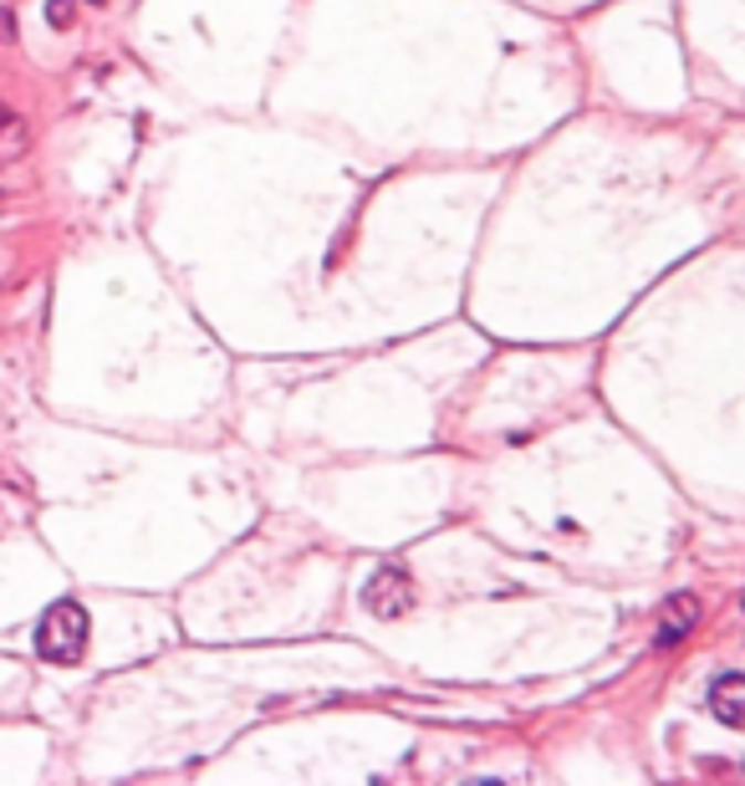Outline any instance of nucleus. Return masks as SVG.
Listing matches in <instances>:
<instances>
[{"label": "nucleus", "mask_w": 745, "mask_h": 786, "mask_svg": "<svg viewBox=\"0 0 745 786\" xmlns=\"http://www.w3.org/2000/svg\"><path fill=\"white\" fill-rule=\"evenodd\" d=\"M36 653L46 664L56 669H72L82 664V653H87V614H82V602L62 598L52 602L36 623Z\"/></svg>", "instance_id": "1"}, {"label": "nucleus", "mask_w": 745, "mask_h": 786, "mask_svg": "<svg viewBox=\"0 0 745 786\" xmlns=\"http://www.w3.org/2000/svg\"><path fill=\"white\" fill-rule=\"evenodd\" d=\"M363 608L378 618H403L413 608V577L403 567H378L363 587Z\"/></svg>", "instance_id": "2"}, {"label": "nucleus", "mask_w": 745, "mask_h": 786, "mask_svg": "<svg viewBox=\"0 0 745 786\" xmlns=\"http://www.w3.org/2000/svg\"><path fill=\"white\" fill-rule=\"evenodd\" d=\"M694 623H700V602H694L690 593L669 598V602H664V618H659V643H664V649H669V643H679Z\"/></svg>", "instance_id": "4"}, {"label": "nucleus", "mask_w": 745, "mask_h": 786, "mask_svg": "<svg viewBox=\"0 0 745 786\" xmlns=\"http://www.w3.org/2000/svg\"><path fill=\"white\" fill-rule=\"evenodd\" d=\"M710 715H715L720 725H731V731L745 725V680L735 674V669L710 684Z\"/></svg>", "instance_id": "3"}]
</instances>
